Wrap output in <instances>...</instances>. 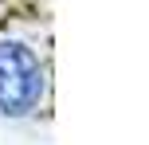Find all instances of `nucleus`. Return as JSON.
<instances>
[{
	"label": "nucleus",
	"instance_id": "nucleus-1",
	"mask_svg": "<svg viewBox=\"0 0 149 145\" xmlns=\"http://www.w3.org/2000/svg\"><path fill=\"white\" fill-rule=\"evenodd\" d=\"M51 71L24 35H0V118L24 122L47 106Z\"/></svg>",
	"mask_w": 149,
	"mask_h": 145
}]
</instances>
